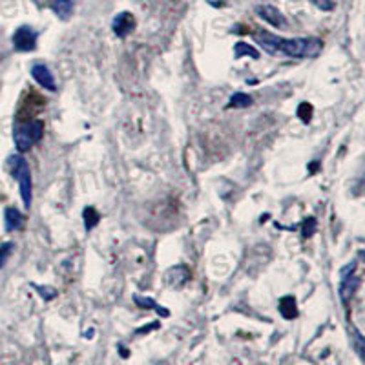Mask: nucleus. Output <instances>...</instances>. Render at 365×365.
Listing matches in <instances>:
<instances>
[{
  "instance_id": "15",
  "label": "nucleus",
  "mask_w": 365,
  "mask_h": 365,
  "mask_svg": "<svg viewBox=\"0 0 365 365\" xmlns=\"http://www.w3.org/2000/svg\"><path fill=\"white\" fill-rule=\"evenodd\" d=\"M298 113H299V119H302L303 123H309V120H311V117H312V106H311V104H307V103L299 104Z\"/></svg>"
},
{
  "instance_id": "10",
  "label": "nucleus",
  "mask_w": 365,
  "mask_h": 365,
  "mask_svg": "<svg viewBox=\"0 0 365 365\" xmlns=\"http://www.w3.org/2000/svg\"><path fill=\"white\" fill-rule=\"evenodd\" d=\"M24 220H22V214L17 210V208H8L6 210V228L8 230H17V228L22 227Z\"/></svg>"
},
{
  "instance_id": "7",
  "label": "nucleus",
  "mask_w": 365,
  "mask_h": 365,
  "mask_svg": "<svg viewBox=\"0 0 365 365\" xmlns=\"http://www.w3.org/2000/svg\"><path fill=\"white\" fill-rule=\"evenodd\" d=\"M358 287H360V278L354 276L353 272H344V279H341L340 285V298L345 305H347V303L353 299V296L356 294Z\"/></svg>"
},
{
  "instance_id": "17",
  "label": "nucleus",
  "mask_w": 365,
  "mask_h": 365,
  "mask_svg": "<svg viewBox=\"0 0 365 365\" xmlns=\"http://www.w3.org/2000/svg\"><path fill=\"white\" fill-rule=\"evenodd\" d=\"M353 340H354V349H356L358 356L361 358L364 356V338H361V334L356 331V329L353 331Z\"/></svg>"
},
{
  "instance_id": "18",
  "label": "nucleus",
  "mask_w": 365,
  "mask_h": 365,
  "mask_svg": "<svg viewBox=\"0 0 365 365\" xmlns=\"http://www.w3.org/2000/svg\"><path fill=\"white\" fill-rule=\"evenodd\" d=\"M312 2H314L318 8L325 9V11H331V9L334 8V2H332V0H312Z\"/></svg>"
},
{
  "instance_id": "11",
  "label": "nucleus",
  "mask_w": 365,
  "mask_h": 365,
  "mask_svg": "<svg viewBox=\"0 0 365 365\" xmlns=\"http://www.w3.org/2000/svg\"><path fill=\"white\" fill-rule=\"evenodd\" d=\"M250 104H252V99L247 93H234L230 101H228L230 108H245V106H250Z\"/></svg>"
},
{
  "instance_id": "21",
  "label": "nucleus",
  "mask_w": 365,
  "mask_h": 365,
  "mask_svg": "<svg viewBox=\"0 0 365 365\" xmlns=\"http://www.w3.org/2000/svg\"><path fill=\"white\" fill-rule=\"evenodd\" d=\"M119 349H120V356H123V358H128V353H126V349L123 347V345H119Z\"/></svg>"
},
{
  "instance_id": "4",
  "label": "nucleus",
  "mask_w": 365,
  "mask_h": 365,
  "mask_svg": "<svg viewBox=\"0 0 365 365\" xmlns=\"http://www.w3.org/2000/svg\"><path fill=\"white\" fill-rule=\"evenodd\" d=\"M13 46L19 51H31L37 46V31L29 26H21L13 35Z\"/></svg>"
},
{
  "instance_id": "5",
  "label": "nucleus",
  "mask_w": 365,
  "mask_h": 365,
  "mask_svg": "<svg viewBox=\"0 0 365 365\" xmlns=\"http://www.w3.org/2000/svg\"><path fill=\"white\" fill-rule=\"evenodd\" d=\"M257 17L263 19L265 22H269L270 26L274 28H285L287 21L283 17V13L279 11L278 8H274V6H257L256 8Z\"/></svg>"
},
{
  "instance_id": "2",
  "label": "nucleus",
  "mask_w": 365,
  "mask_h": 365,
  "mask_svg": "<svg viewBox=\"0 0 365 365\" xmlns=\"http://www.w3.org/2000/svg\"><path fill=\"white\" fill-rule=\"evenodd\" d=\"M42 133H44V123L42 120H28V123H22L15 128L13 132V139H15V146H17L19 152H26L29 150L35 143H38L42 139Z\"/></svg>"
},
{
  "instance_id": "16",
  "label": "nucleus",
  "mask_w": 365,
  "mask_h": 365,
  "mask_svg": "<svg viewBox=\"0 0 365 365\" xmlns=\"http://www.w3.org/2000/svg\"><path fill=\"white\" fill-rule=\"evenodd\" d=\"M11 250H13V243H9V241L8 243H2V245H0V269L4 267L6 259L9 257Z\"/></svg>"
},
{
  "instance_id": "8",
  "label": "nucleus",
  "mask_w": 365,
  "mask_h": 365,
  "mask_svg": "<svg viewBox=\"0 0 365 365\" xmlns=\"http://www.w3.org/2000/svg\"><path fill=\"white\" fill-rule=\"evenodd\" d=\"M31 75H34V79L37 81L42 88H46V90L55 91V88H57L55 86V79L53 75H51L50 68L44 66V64H35V66L31 68Z\"/></svg>"
},
{
  "instance_id": "14",
  "label": "nucleus",
  "mask_w": 365,
  "mask_h": 365,
  "mask_svg": "<svg viewBox=\"0 0 365 365\" xmlns=\"http://www.w3.org/2000/svg\"><path fill=\"white\" fill-rule=\"evenodd\" d=\"M99 214H97V210L96 208H86V210H84V225H86V228L88 230H90V228H93L96 227L97 223H99Z\"/></svg>"
},
{
  "instance_id": "13",
  "label": "nucleus",
  "mask_w": 365,
  "mask_h": 365,
  "mask_svg": "<svg viewBox=\"0 0 365 365\" xmlns=\"http://www.w3.org/2000/svg\"><path fill=\"white\" fill-rule=\"evenodd\" d=\"M135 303L139 305V307L143 309H155L158 312H161L163 316H168V311H165V309H161L159 305H155L154 299L150 298H141V296H135Z\"/></svg>"
},
{
  "instance_id": "1",
  "label": "nucleus",
  "mask_w": 365,
  "mask_h": 365,
  "mask_svg": "<svg viewBox=\"0 0 365 365\" xmlns=\"http://www.w3.org/2000/svg\"><path fill=\"white\" fill-rule=\"evenodd\" d=\"M256 42L270 55H287V57L296 58L318 57L324 50V42L316 37L282 38L269 34V31H257Z\"/></svg>"
},
{
  "instance_id": "20",
  "label": "nucleus",
  "mask_w": 365,
  "mask_h": 365,
  "mask_svg": "<svg viewBox=\"0 0 365 365\" xmlns=\"http://www.w3.org/2000/svg\"><path fill=\"white\" fill-rule=\"evenodd\" d=\"M61 6H64V8H70V0H55V11H57Z\"/></svg>"
},
{
  "instance_id": "19",
  "label": "nucleus",
  "mask_w": 365,
  "mask_h": 365,
  "mask_svg": "<svg viewBox=\"0 0 365 365\" xmlns=\"http://www.w3.org/2000/svg\"><path fill=\"white\" fill-rule=\"evenodd\" d=\"M37 291L41 292V296L44 299H51L55 296V291H46V289H42V287H37Z\"/></svg>"
},
{
  "instance_id": "9",
  "label": "nucleus",
  "mask_w": 365,
  "mask_h": 365,
  "mask_svg": "<svg viewBox=\"0 0 365 365\" xmlns=\"http://www.w3.org/2000/svg\"><path fill=\"white\" fill-rule=\"evenodd\" d=\"M279 312L285 319L298 318V307H296V299L292 296H285L279 302Z\"/></svg>"
},
{
  "instance_id": "3",
  "label": "nucleus",
  "mask_w": 365,
  "mask_h": 365,
  "mask_svg": "<svg viewBox=\"0 0 365 365\" xmlns=\"http://www.w3.org/2000/svg\"><path fill=\"white\" fill-rule=\"evenodd\" d=\"M11 174L13 178L19 181V188H21V197H22V203H24L26 208H29L31 205V172H29V166L26 163L24 158L21 155H15L11 158Z\"/></svg>"
},
{
  "instance_id": "6",
  "label": "nucleus",
  "mask_w": 365,
  "mask_h": 365,
  "mask_svg": "<svg viewBox=\"0 0 365 365\" xmlns=\"http://www.w3.org/2000/svg\"><path fill=\"white\" fill-rule=\"evenodd\" d=\"M133 28H135V19L128 11L119 13L112 22V29L117 37H126L128 34H132Z\"/></svg>"
},
{
  "instance_id": "12",
  "label": "nucleus",
  "mask_w": 365,
  "mask_h": 365,
  "mask_svg": "<svg viewBox=\"0 0 365 365\" xmlns=\"http://www.w3.org/2000/svg\"><path fill=\"white\" fill-rule=\"evenodd\" d=\"M234 53H236L237 58L245 57V55H249V57H252V58L259 57V53H257V51L254 50L252 46L245 44V42H237L236 48H234Z\"/></svg>"
}]
</instances>
